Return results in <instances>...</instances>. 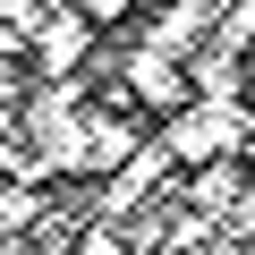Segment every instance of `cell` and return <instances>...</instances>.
<instances>
[{
	"instance_id": "3",
	"label": "cell",
	"mask_w": 255,
	"mask_h": 255,
	"mask_svg": "<svg viewBox=\"0 0 255 255\" xmlns=\"http://www.w3.org/2000/svg\"><path fill=\"white\" fill-rule=\"evenodd\" d=\"M17 255H26V247H17Z\"/></svg>"
},
{
	"instance_id": "1",
	"label": "cell",
	"mask_w": 255,
	"mask_h": 255,
	"mask_svg": "<svg viewBox=\"0 0 255 255\" xmlns=\"http://www.w3.org/2000/svg\"><path fill=\"white\" fill-rule=\"evenodd\" d=\"M77 255H136V238H128V230H111V221H94Z\"/></svg>"
},
{
	"instance_id": "2",
	"label": "cell",
	"mask_w": 255,
	"mask_h": 255,
	"mask_svg": "<svg viewBox=\"0 0 255 255\" xmlns=\"http://www.w3.org/2000/svg\"><path fill=\"white\" fill-rule=\"evenodd\" d=\"M43 204H34V187H9V204H0V221H9V238H26V221H34Z\"/></svg>"
}]
</instances>
